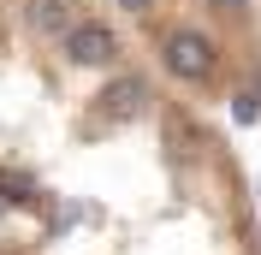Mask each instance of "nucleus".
Segmentation results:
<instances>
[{
	"label": "nucleus",
	"mask_w": 261,
	"mask_h": 255,
	"mask_svg": "<svg viewBox=\"0 0 261 255\" xmlns=\"http://www.w3.org/2000/svg\"><path fill=\"white\" fill-rule=\"evenodd\" d=\"M0 255H261L238 131L107 0H0Z\"/></svg>",
	"instance_id": "nucleus-1"
}]
</instances>
